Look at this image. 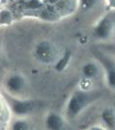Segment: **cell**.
<instances>
[{
	"instance_id": "cell-1",
	"label": "cell",
	"mask_w": 115,
	"mask_h": 130,
	"mask_svg": "<svg viewBox=\"0 0 115 130\" xmlns=\"http://www.w3.org/2000/svg\"><path fill=\"white\" fill-rule=\"evenodd\" d=\"M56 48L48 41L40 42L35 48V56L40 62L45 64L53 63L56 59Z\"/></svg>"
},
{
	"instance_id": "cell-2",
	"label": "cell",
	"mask_w": 115,
	"mask_h": 130,
	"mask_svg": "<svg viewBox=\"0 0 115 130\" xmlns=\"http://www.w3.org/2000/svg\"><path fill=\"white\" fill-rule=\"evenodd\" d=\"M86 104H87V96H86V94L81 93V92L75 93L71 97L70 101L68 103V107H67L68 113L70 116H75L83 109Z\"/></svg>"
},
{
	"instance_id": "cell-3",
	"label": "cell",
	"mask_w": 115,
	"mask_h": 130,
	"mask_svg": "<svg viewBox=\"0 0 115 130\" xmlns=\"http://www.w3.org/2000/svg\"><path fill=\"white\" fill-rule=\"evenodd\" d=\"M112 30V22L108 17L102 19L95 28V35L98 38H107Z\"/></svg>"
},
{
	"instance_id": "cell-4",
	"label": "cell",
	"mask_w": 115,
	"mask_h": 130,
	"mask_svg": "<svg viewBox=\"0 0 115 130\" xmlns=\"http://www.w3.org/2000/svg\"><path fill=\"white\" fill-rule=\"evenodd\" d=\"M6 85L7 88L11 92H19L25 86V79L22 75L15 74L8 78Z\"/></svg>"
},
{
	"instance_id": "cell-5",
	"label": "cell",
	"mask_w": 115,
	"mask_h": 130,
	"mask_svg": "<svg viewBox=\"0 0 115 130\" xmlns=\"http://www.w3.org/2000/svg\"><path fill=\"white\" fill-rule=\"evenodd\" d=\"M34 104L31 101H17L13 105V111L18 115H26L33 111Z\"/></svg>"
},
{
	"instance_id": "cell-6",
	"label": "cell",
	"mask_w": 115,
	"mask_h": 130,
	"mask_svg": "<svg viewBox=\"0 0 115 130\" xmlns=\"http://www.w3.org/2000/svg\"><path fill=\"white\" fill-rule=\"evenodd\" d=\"M46 124L48 128L51 130H60L63 126V120L61 117H59L56 113H51L47 117Z\"/></svg>"
},
{
	"instance_id": "cell-7",
	"label": "cell",
	"mask_w": 115,
	"mask_h": 130,
	"mask_svg": "<svg viewBox=\"0 0 115 130\" xmlns=\"http://www.w3.org/2000/svg\"><path fill=\"white\" fill-rule=\"evenodd\" d=\"M82 72H83L84 76L87 78H92L95 77L98 72H99V69L97 67L96 64L94 63H88L83 67L82 69Z\"/></svg>"
},
{
	"instance_id": "cell-8",
	"label": "cell",
	"mask_w": 115,
	"mask_h": 130,
	"mask_svg": "<svg viewBox=\"0 0 115 130\" xmlns=\"http://www.w3.org/2000/svg\"><path fill=\"white\" fill-rule=\"evenodd\" d=\"M102 118L109 127L113 128L115 126V113L111 109H106L102 112Z\"/></svg>"
},
{
	"instance_id": "cell-9",
	"label": "cell",
	"mask_w": 115,
	"mask_h": 130,
	"mask_svg": "<svg viewBox=\"0 0 115 130\" xmlns=\"http://www.w3.org/2000/svg\"><path fill=\"white\" fill-rule=\"evenodd\" d=\"M107 81L110 87L115 88V66L111 65L107 69Z\"/></svg>"
},
{
	"instance_id": "cell-10",
	"label": "cell",
	"mask_w": 115,
	"mask_h": 130,
	"mask_svg": "<svg viewBox=\"0 0 115 130\" xmlns=\"http://www.w3.org/2000/svg\"><path fill=\"white\" fill-rule=\"evenodd\" d=\"M69 58H70V54L69 53L65 54L64 57L58 62V64L56 65V70H58V71H63L64 68L66 67V65H67V63L69 61Z\"/></svg>"
},
{
	"instance_id": "cell-11",
	"label": "cell",
	"mask_w": 115,
	"mask_h": 130,
	"mask_svg": "<svg viewBox=\"0 0 115 130\" xmlns=\"http://www.w3.org/2000/svg\"><path fill=\"white\" fill-rule=\"evenodd\" d=\"M13 130H29V126L26 121L19 120V121H16L14 123Z\"/></svg>"
},
{
	"instance_id": "cell-12",
	"label": "cell",
	"mask_w": 115,
	"mask_h": 130,
	"mask_svg": "<svg viewBox=\"0 0 115 130\" xmlns=\"http://www.w3.org/2000/svg\"><path fill=\"white\" fill-rule=\"evenodd\" d=\"M95 3H96V0H81V8L84 11H87L94 6Z\"/></svg>"
},
{
	"instance_id": "cell-13",
	"label": "cell",
	"mask_w": 115,
	"mask_h": 130,
	"mask_svg": "<svg viewBox=\"0 0 115 130\" xmlns=\"http://www.w3.org/2000/svg\"><path fill=\"white\" fill-rule=\"evenodd\" d=\"M91 78H87L85 77L81 81V87L83 88L84 90H88V89H90V87H91Z\"/></svg>"
}]
</instances>
